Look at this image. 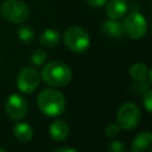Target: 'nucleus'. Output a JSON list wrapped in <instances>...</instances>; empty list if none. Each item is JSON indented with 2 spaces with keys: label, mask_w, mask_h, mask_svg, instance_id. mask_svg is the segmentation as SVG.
Returning a JSON list of instances; mask_svg holds the SVG:
<instances>
[{
  "label": "nucleus",
  "mask_w": 152,
  "mask_h": 152,
  "mask_svg": "<svg viewBox=\"0 0 152 152\" xmlns=\"http://www.w3.org/2000/svg\"><path fill=\"white\" fill-rule=\"evenodd\" d=\"M38 108L46 116H58L65 110V97L61 91L53 88L42 90L37 96Z\"/></svg>",
  "instance_id": "nucleus-1"
},
{
  "label": "nucleus",
  "mask_w": 152,
  "mask_h": 152,
  "mask_svg": "<svg viewBox=\"0 0 152 152\" xmlns=\"http://www.w3.org/2000/svg\"><path fill=\"white\" fill-rule=\"evenodd\" d=\"M40 76L46 84L53 88H62L71 81L72 72L65 63L61 61H51L43 66Z\"/></svg>",
  "instance_id": "nucleus-2"
},
{
  "label": "nucleus",
  "mask_w": 152,
  "mask_h": 152,
  "mask_svg": "<svg viewBox=\"0 0 152 152\" xmlns=\"http://www.w3.org/2000/svg\"><path fill=\"white\" fill-rule=\"evenodd\" d=\"M63 42L65 46L76 53H82L87 51V49L90 45V38L88 32L77 25L70 26L65 30L63 34Z\"/></svg>",
  "instance_id": "nucleus-3"
},
{
  "label": "nucleus",
  "mask_w": 152,
  "mask_h": 152,
  "mask_svg": "<svg viewBox=\"0 0 152 152\" xmlns=\"http://www.w3.org/2000/svg\"><path fill=\"white\" fill-rule=\"evenodd\" d=\"M0 15L8 23L21 24L30 17V8L21 0H5L0 5Z\"/></svg>",
  "instance_id": "nucleus-4"
},
{
  "label": "nucleus",
  "mask_w": 152,
  "mask_h": 152,
  "mask_svg": "<svg viewBox=\"0 0 152 152\" xmlns=\"http://www.w3.org/2000/svg\"><path fill=\"white\" fill-rule=\"evenodd\" d=\"M122 27H124V32L129 38L141 39L146 34L147 21L141 13L133 11L125 17L124 23H122Z\"/></svg>",
  "instance_id": "nucleus-5"
},
{
  "label": "nucleus",
  "mask_w": 152,
  "mask_h": 152,
  "mask_svg": "<svg viewBox=\"0 0 152 152\" xmlns=\"http://www.w3.org/2000/svg\"><path fill=\"white\" fill-rule=\"evenodd\" d=\"M141 114L139 107L133 102H126L116 113V124L120 126V128L133 129L138 126Z\"/></svg>",
  "instance_id": "nucleus-6"
},
{
  "label": "nucleus",
  "mask_w": 152,
  "mask_h": 152,
  "mask_svg": "<svg viewBox=\"0 0 152 152\" xmlns=\"http://www.w3.org/2000/svg\"><path fill=\"white\" fill-rule=\"evenodd\" d=\"M39 81H40L39 72L31 66H25L19 71L17 76V87L20 91L25 94H30L38 88Z\"/></svg>",
  "instance_id": "nucleus-7"
},
{
  "label": "nucleus",
  "mask_w": 152,
  "mask_h": 152,
  "mask_svg": "<svg viewBox=\"0 0 152 152\" xmlns=\"http://www.w3.org/2000/svg\"><path fill=\"white\" fill-rule=\"evenodd\" d=\"M5 109H6V114L11 120L18 121L26 116L28 110V104H27V101L21 95L11 94L6 99Z\"/></svg>",
  "instance_id": "nucleus-8"
},
{
  "label": "nucleus",
  "mask_w": 152,
  "mask_h": 152,
  "mask_svg": "<svg viewBox=\"0 0 152 152\" xmlns=\"http://www.w3.org/2000/svg\"><path fill=\"white\" fill-rule=\"evenodd\" d=\"M129 152H152V134L150 131L139 133L132 141Z\"/></svg>",
  "instance_id": "nucleus-9"
},
{
  "label": "nucleus",
  "mask_w": 152,
  "mask_h": 152,
  "mask_svg": "<svg viewBox=\"0 0 152 152\" xmlns=\"http://www.w3.org/2000/svg\"><path fill=\"white\" fill-rule=\"evenodd\" d=\"M106 13L109 19H121L127 12V1L126 0H108L106 2Z\"/></svg>",
  "instance_id": "nucleus-10"
},
{
  "label": "nucleus",
  "mask_w": 152,
  "mask_h": 152,
  "mask_svg": "<svg viewBox=\"0 0 152 152\" xmlns=\"http://www.w3.org/2000/svg\"><path fill=\"white\" fill-rule=\"evenodd\" d=\"M101 30L106 36L112 37V38H121L125 33L122 23H120L116 19H108L103 21L101 25Z\"/></svg>",
  "instance_id": "nucleus-11"
},
{
  "label": "nucleus",
  "mask_w": 152,
  "mask_h": 152,
  "mask_svg": "<svg viewBox=\"0 0 152 152\" xmlns=\"http://www.w3.org/2000/svg\"><path fill=\"white\" fill-rule=\"evenodd\" d=\"M49 133L55 141H63L69 134V127L63 120H55L49 127Z\"/></svg>",
  "instance_id": "nucleus-12"
},
{
  "label": "nucleus",
  "mask_w": 152,
  "mask_h": 152,
  "mask_svg": "<svg viewBox=\"0 0 152 152\" xmlns=\"http://www.w3.org/2000/svg\"><path fill=\"white\" fill-rule=\"evenodd\" d=\"M59 32L55 28H46L39 36V43L45 48H55L59 43Z\"/></svg>",
  "instance_id": "nucleus-13"
},
{
  "label": "nucleus",
  "mask_w": 152,
  "mask_h": 152,
  "mask_svg": "<svg viewBox=\"0 0 152 152\" xmlns=\"http://www.w3.org/2000/svg\"><path fill=\"white\" fill-rule=\"evenodd\" d=\"M14 137L20 142H28L33 137V129L27 122H18L13 127Z\"/></svg>",
  "instance_id": "nucleus-14"
},
{
  "label": "nucleus",
  "mask_w": 152,
  "mask_h": 152,
  "mask_svg": "<svg viewBox=\"0 0 152 152\" xmlns=\"http://www.w3.org/2000/svg\"><path fill=\"white\" fill-rule=\"evenodd\" d=\"M128 72H129V76L134 81H142V80H147L150 69L147 65L142 63H134L129 66Z\"/></svg>",
  "instance_id": "nucleus-15"
},
{
  "label": "nucleus",
  "mask_w": 152,
  "mask_h": 152,
  "mask_svg": "<svg viewBox=\"0 0 152 152\" xmlns=\"http://www.w3.org/2000/svg\"><path fill=\"white\" fill-rule=\"evenodd\" d=\"M17 34H18L19 40H20L21 43H24V44H30V43H32V42L34 40V37H36L34 30H33L31 26H28V25H23V26H20V27L18 28V31H17Z\"/></svg>",
  "instance_id": "nucleus-16"
},
{
  "label": "nucleus",
  "mask_w": 152,
  "mask_h": 152,
  "mask_svg": "<svg viewBox=\"0 0 152 152\" xmlns=\"http://www.w3.org/2000/svg\"><path fill=\"white\" fill-rule=\"evenodd\" d=\"M46 58H48V55H46V52H45L44 50H42V49H36V50L31 53V57H30L31 63L34 64V65H42V64L46 61Z\"/></svg>",
  "instance_id": "nucleus-17"
},
{
  "label": "nucleus",
  "mask_w": 152,
  "mask_h": 152,
  "mask_svg": "<svg viewBox=\"0 0 152 152\" xmlns=\"http://www.w3.org/2000/svg\"><path fill=\"white\" fill-rule=\"evenodd\" d=\"M108 152H129L120 140H112L108 144Z\"/></svg>",
  "instance_id": "nucleus-18"
},
{
  "label": "nucleus",
  "mask_w": 152,
  "mask_h": 152,
  "mask_svg": "<svg viewBox=\"0 0 152 152\" xmlns=\"http://www.w3.org/2000/svg\"><path fill=\"white\" fill-rule=\"evenodd\" d=\"M120 129L121 128H120V126L118 124H109L104 128V134L108 138H114V137H116L120 133Z\"/></svg>",
  "instance_id": "nucleus-19"
},
{
  "label": "nucleus",
  "mask_w": 152,
  "mask_h": 152,
  "mask_svg": "<svg viewBox=\"0 0 152 152\" xmlns=\"http://www.w3.org/2000/svg\"><path fill=\"white\" fill-rule=\"evenodd\" d=\"M133 89H134V91H137L138 94H144L146 90L150 89V83H148L146 80L137 81V82L133 84Z\"/></svg>",
  "instance_id": "nucleus-20"
},
{
  "label": "nucleus",
  "mask_w": 152,
  "mask_h": 152,
  "mask_svg": "<svg viewBox=\"0 0 152 152\" xmlns=\"http://www.w3.org/2000/svg\"><path fill=\"white\" fill-rule=\"evenodd\" d=\"M142 102H144V106H145L146 110L148 113H151V110H152V90L151 89L146 90L142 94Z\"/></svg>",
  "instance_id": "nucleus-21"
},
{
  "label": "nucleus",
  "mask_w": 152,
  "mask_h": 152,
  "mask_svg": "<svg viewBox=\"0 0 152 152\" xmlns=\"http://www.w3.org/2000/svg\"><path fill=\"white\" fill-rule=\"evenodd\" d=\"M108 0H84V2L90 6V7H94V8H100V7H103L106 5Z\"/></svg>",
  "instance_id": "nucleus-22"
},
{
  "label": "nucleus",
  "mask_w": 152,
  "mask_h": 152,
  "mask_svg": "<svg viewBox=\"0 0 152 152\" xmlns=\"http://www.w3.org/2000/svg\"><path fill=\"white\" fill-rule=\"evenodd\" d=\"M53 152H77V150H75L72 147H69V146H63V147L56 148Z\"/></svg>",
  "instance_id": "nucleus-23"
},
{
  "label": "nucleus",
  "mask_w": 152,
  "mask_h": 152,
  "mask_svg": "<svg viewBox=\"0 0 152 152\" xmlns=\"http://www.w3.org/2000/svg\"><path fill=\"white\" fill-rule=\"evenodd\" d=\"M0 152H6V150L4 147H0Z\"/></svg>",
  "instance_id": "nucleus-24"
}]
</instances>
